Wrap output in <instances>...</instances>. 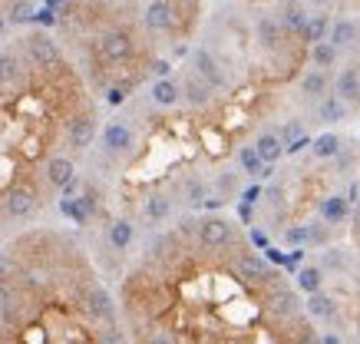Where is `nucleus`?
Listing matches in <instances>:
<instances>
[{
    "mask_svg": "<svg viewBox=\"0 0 360 344\" xmlns=\"http://www.w3.org/2000/svg\"><path fill=\"white\" fill-rule=\"evenodd\" d=\"M116 301L129 344H328L291 268L225 209L146 235Z\"/></svg>",
    "mask_w": 360,
    "mask_h": 344,
    "instance_id": "nucleus-1",
    "label": "nucleus"
},
{
    "mask_svg": "<svg viewBox=\"0 0 360 344\" xmlns=\"http://www.w3.org/2000/svg\"><path fill=\"white\" fill-rule=\"evenodd\" d=\"M235 4H248V7H268V4H278V0H235Z\"/></svg>",
    "mask_w": 360,
    "mask_h": 344,
    "instance_id": "nucleus-6",
    "label": "nucleus"
},
{
    "mask_svg": "<svg viewBox=\"0 0 360 344\" xmlns=\"http://www.w3.org/2000/svg\"><path fill=\"white\" fill-rule=\"evenodd\" d=\"M347 242L360 258V153H357V176H354V205H350V225H347Z\"/></svg>",
    "mask_w": 360,
    "mask_h": 344,
    "instance_id": "nucleus-5",
    "label": "nucleus"
},
{
    "mask_svg": "<svg viewBox=\"0 0 360 344\" xmlns=\"http://www.w3.org/2000/svg\"><path fill=\"white\" fill-rule=\"evenodd\" d=\"M0 344H129L116 291L73 232L33 225L0 245Z\"/></svg>",
    "mask_w": 360,
    "mask_h": 344,
    "instance_id": "nucleus-2",
    "label": "nucleus"
},
{
    "mask_svg": "<svg viewBox=\"0 0 360 344\" xmlns=\"http://www.w3.org/2000/svg\"><path fill=\"white\" fill-rule=\"evenodd\" d=\"M360 136L321 133L241 192L238 219L281 265L347 242Z\"/></svg>",
    "mask_w": 360,
    "mask_h": 344,
    "instance_id": "nucleus-3",
    "label": "nucleus"
},
{
    "mask_svg": "<svg viewBox=\"0 0 360 344\" xmlns=\"http://www.w3.org/2000/svg\"><path fill=\"white\" fill-rule=\"evenodd\" d=\"M291 278L324 341L360 344V258L350 242L301 255Z\"/></svg>",
    "mask_w": 360,
    "mask_h": 344,
    "instance_id": "nucleus-4",
    "label": "nucleus"
},
{
    "mask_svg": "<svg viewBox=\"0 0 360 344\" xmlns=\"http://www.w3.org/2000/svg\"><path fill=\"white\" fill-rule=\"evenodd\" d=\"M7 30H11V23H7V13L0 7V37H7Z\"/></svg>",
    "mask_w": 360,
    "mask_h": 344,
    "instance_id": "nucleus-7",
    "label": "nucleus"
}]
</instances>
